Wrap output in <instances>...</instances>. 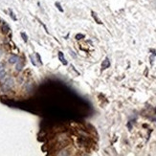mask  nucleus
Wrapping results in <instances>:
<instances>
[{
    "mask_svg": "<svg viewBox=\"0 0 156 156\" xmlns=\"http://www.w3.org/2000/svg\"><path fill=\"white\" fill-rule=\"evenodd\" d=\"M14 85H15V81L12 78H7L5 81H4V82H3V87H4L5 90L11 89Z\"/></svg>",
    "mask_w": 156,
    "mask_h": 156,
    "instance_id": "f257e3e1",
    "label": "nucleus"
},
{
    "mask_svg": "<svg viewBox=\"0 0 156 156\" xmlns=\"http://www.w3.org/2000/svg\"><path fill=\"white\" fill-rule=\"evenodd\" d=\"M20 61V59H19V58L17 57V56H16V55H12L11 57L9 58V62L11 63V64H16L17 62H19Z\"/></svg>",
    "mask_w": 156,
    "mask_h": 156,
    "instance_id": "f03ea898",
    "label": "nucleus"
},
{
    "mask_svg": "<svg viewBox=\"0 0 156 156\" xmlns=\"http://www.w3.org/2000/svg\"><path fill=\"white\" fill-rule=\"evenodd\" d=\"M59 60L62 62V64H64V65L67 64V61L65 60L64 56H63V53H62V52H59Z\"/></svg>",
    "mask_w": 156,
    "mask_h": 156,
    "instance_id": "7ed1b4c3",
    "label": "nucleus"
},
{
    "mask_svg": "<svg viewBox=\"0 0 156 156\" xmlns=\"http://www.w3.org/2000/svg\"><path fill=\"white\" fill-rule=\"evenodd\" d=\"M10 31V27L8 26V24L7 23H5V22L3 21V25H2V32L3 33H8Z\"/></svg>",
    "mask_w": 156,
    "mask_h": 156,
    "instance_id": "20e7f679",
    "label": "nucleus"
},
{
    "mask_svg": "<svg viewBox=\"0 0 156 156\" xmlns=\"http://www.w3.org/2000/svg\"><path fill=\"white\" fill-rule=\"evenodd\" d=\"M5 76H6V71H5V69L3 68V69L0 70V81L3 80V79L5 78Z\"/></svg>",
    "mask_w": 156,
    "mask_h": 156,
    "instance_id": "39448f33",
    "label": "nucleus"
},
{
    "mask_svg": "<svg viewBox=\"0 0 156 156\" xmlns=\"http://www.w3.org/2000/svg\"><path fill=\"white\" fill-rule=\"evenodd\" d=\"M109 65H110V62H109V60L106 59L105 60H104V62L102 63V67H103V68H107Z\"/></svg>",
    "mask_w": 156,
    "mask_h": 156,
    "instance_id": "423d86ee",
    "label": "nucleus"
},
{
    "mask_svg": "<svg viewBox=\"0 0 156 156\" xmlns=\"http://www.w3.org/2000/svg\"><path fill=\"white\" fill-rule=\"evenodd\" d=\"M92 16H93V17H94V19L97 21V23H99V24H102V22H101V20L98 18V16H96V14L94 13V12H92Z\"/></svg>",
    "mask_w": 156,
    "mask_h": 156,
    "instance_id": "0eeeda50",
    "label": "nucleus"
},
{
    "mask_svg": "<svg viewBox=\"0 0 156 156\" xmlns=\"http://www.w3.org/2000/svg\"><path fill=\"white\" fill-rule=\"evenodd\" d=\"M19 62H20V61H19ZM19 62L16 63V71H21L22 70L23 64H22V63H19Z\"/></svg>",
    "mask_w": 156,
    "mask_h": 156,
    "instance_id": "6e6552de",
    "label": "nucleus"
},
{
    "mask_svg": "<svg viewBox=\"0 0 156 156\" xmlns=\"http://www.w3.org/2000/svg\"><path fill=\"white\" fill-rule=\"evenodd\" d=\"M21 37H22V38H23V40H24L25 42H27L28 38H27V36H26L25 33H21Z\"/></svg>",
    "mask_w": 156,
    "mask_h": 156,
    "instance_id": "1a4fd4ad",
    "label": "nucleus"
},
{
    "mask_svg": "<svg viewBox=\"0 0 156 156\" xmlns=\"http://www.w3.org/2000/svg\"><path fill=\"white\" fill-rule=\"evenodd\" d=\"M56 6H57V8L59 10V12H61V13L63 12V9L61 8V6H60V4H59V2H56Z\"/></svg>",
    "mask_w": 156,
    "mask_h": 156,
    "instance_id": "9d476101",
    "label": "nucleus"
},
{
    "mask_svg": "<svg viewBox=\"0 0 156 156\" xmlns=\"http://www.w3.org/2000/svg\"><path fill=\"white\" fill-rule=\"evenodd\" d=\"M83 37H84L83 35H81V34H79V35H77V36H76V38H77V39L79 40V39H81V38H83Z\"/></svg>",
    "mask_w": 156,
    "mask_h": 156,
    "instance_id": "9b49d317",
    "label": "nucleus"
},
{
    "mask_svg": "<svg viewBox=\"0 0 156 156\" xmlns=\"http://www.w3.org/2000/svg\"><path fill=\"white\" fill-rule=\"evenodd\" d=\"M36 56H37V58H38V61H39V63H42V61H41V59H40V57H39V55L37 53L36 54Z\"/></svg>",
    "mask_w": 156,
    "mask_h": 156,
    "instance_id": "f8f14e48",
    "label": "nucleus"
},
{
    "mask_svg": "<svg viewBox=\"0 0 156 156\" xmlns=\"http://www.w3.org/2000/svg\"><path fill=\"white\" fill-rule=\"evenodd\" d=\"M11 16H12V18H13L14 20H16V17L15 16V15H14V13H13V12H11Z\"/></svg>",
    "mask_w": 156,
    "mask_h": 156,
    "instance_id": "ddd939ff",
    "label": "nucleus"
},
{
    "mask_svg": "<svg viewBox=\"0 0 156 156\" xmlns=\"http://www.w3.org/2000/svg\"><path fill=\"white\" fill-rule=\"evenodd\" d=\"M1 69H3V66L0 64V70H1Z\"/></svg>",
    "mask_w": 156,
    "mask_h": 156,
    "instance_id": "4468645a",
    "label": "nucleus"
},
{
    "mask_svg": "<svg viewBox=\"0 0 156 156\" xmlns=\"http://www.w3.org/2000/svg\"><path fill=\"white\" fill-rule=\"evenodd\" d=\"M0 56H1V51H0Z\"/></svg>",
    "mask_w": 156,
    "mask_h": 156,
    "instance_id": "2eb2a0df",
    "label": "nucleus"
}]
</instances>
